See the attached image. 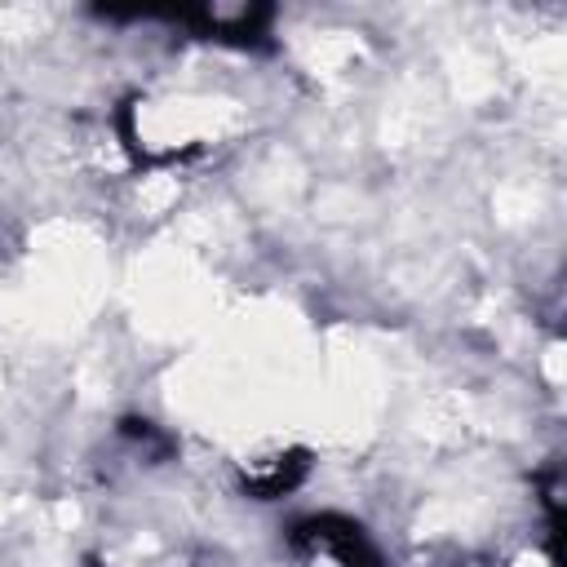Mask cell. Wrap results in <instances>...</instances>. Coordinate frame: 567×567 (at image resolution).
Returning <instances> with one entry per match:
<instances>
[{
  "label": "cell",
  "instance_id": "obj_2",
  "mask_svg": "<svg viewBox=\"0 0 567 567\" xmlns=\"http://www.w3.org/2000/svg\"><path fill=\"white\" fill-rule=\"evenodd\" d=\"M306 470H310L306 452H279V456H270V461H257V465L244 474V492H252L257 501H275V496H284V492H292V487L306 478Z\"/></svg>",
  "mask_w": 567,
  "mask_h": 567
},
{
  "label": "cell",
  "instance_id": "obj_1",
  "mask_svg": "<svg viewBox=\"0 0 567 567\" xmlns=\"http://www.w3.org/2000/svg\"><path fill=\"white\" fill-rule=\"evenodd\" d=\"M292 545L306 554V558H323L328 567H381L372 540L363 536L359 523L341 518V514H315V518H301L292 527Z\"/></svg>",
  "mask_w": 567,
  "mask_h": 567
}]
</instances>
